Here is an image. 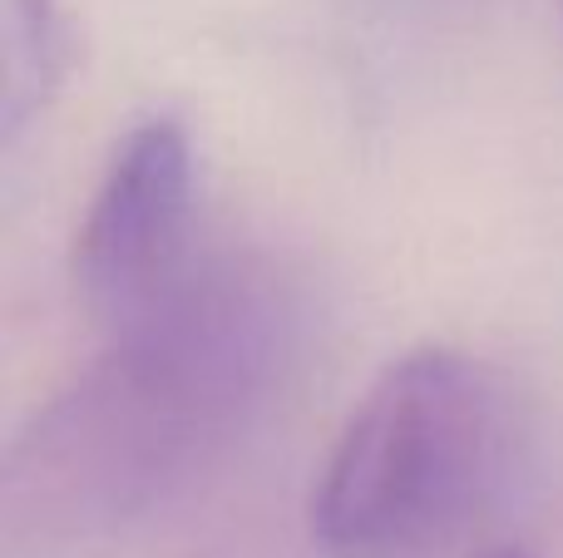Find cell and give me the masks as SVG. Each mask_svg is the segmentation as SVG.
<instances>
[{
  "instance_id": "1",
  "label": "cell",
  "mask_w": 563,
  "mask_h": 558,
  "mask_svg": "<svg viewBox=\"0 0 563 558\" xmlns=\"http://www.w3.org/2000/svg\"><path fill=\"white\" fill-rule=\"evenodd\" d=\"M287 351L291 312L263 267L184 272L10 440L5 549L59 554L144 520L263 411Z\"/></svg>"
},
{
  "instance_id": "2",
  "label": "cell",
  "mask_w": 563,
  "mask_h": 558,
  "mask_svg": "<svg viewBox=\"0 0 563 558\" xmlns=\"http://www.w3.org/2000/svg\"><path fill=\"white\" fill-rule=\"evenodd\" d=\"M499 450L489 371L455 346L396 356L311 490V539L331 558H420L479 500Z\"/></svg>"
},
{
  "instance_id": "3",
  "label": "cell",
  "mask_w": 563,
  "mask_h": 558,
  "mask_svg": "<svg viewBox=\"0 0 563 558\" xmlns=\"http://www.w3.org/2000/svg\"><path fill=\"white\" fill-rule=\"evenodd\" d=\"M194 144L178 119H139L114 144L75 227L69 277L89 312L114 326L168 297L188 272Z\"/></svg>"
},
{
  "instance_id": "4",
  "label": "cell",
  "mask_w": 563,
  "mask_h": 558,
  "mask_svg": "<svg viewBox=\"0 0 563 558\" xmlns=\"http://www.w3.org/2000/svg\"><path fill=\"white\" fill-rule=\"evenodd\" d=\"M69 65H75V40H69L59 0H5V25H0V124L5 134H20L35 114H45Z\"/></svg>"
}]
</instances>
